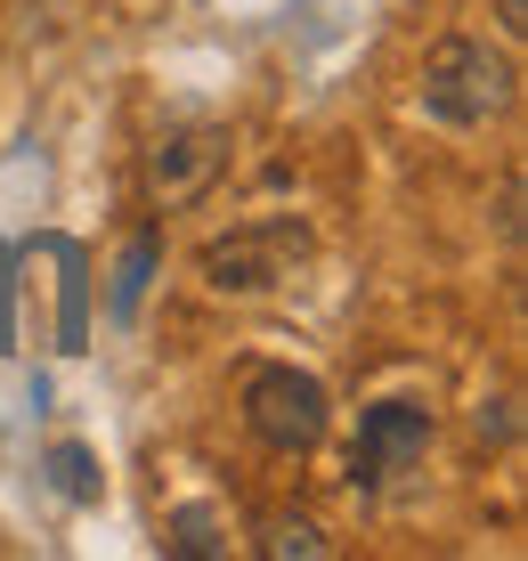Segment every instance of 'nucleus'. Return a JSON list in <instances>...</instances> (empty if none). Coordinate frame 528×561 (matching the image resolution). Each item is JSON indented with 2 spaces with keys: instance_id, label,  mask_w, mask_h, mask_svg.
I'll list each match as a JSON object with an SVG mask.
<instances>
[{
  "instance_id": "11",
  "label": "nucleus",
  "mask_w": 528,
  "mask_h": 561,
  "mask_svg": "<svg viewBox=\"0 0 528 561\" xmlns=\"http://www.w3.org/2000/svg\"><path fill=\"white\" fill-rule=\"evenodd\" d=\"M496 25L520 42V33H528V0H496Z\"/></svg>"
},
{
  "instance_id": "8",
  "label": "nucleus",
  "mask_w": 528,
  "mask_h": 561,
  "mask_svg": "<svg viewBox=\"0 0 528 561\" xmlns=\"http://www.w3.org/2000/svg\"><path fill=\"white\" fill-rule=\"evenodd\" d=\"M261 553L268 561H325L334 537H325L309 513H277V520H261Z\"/></svg>"
},
{
  "instance_id": "12",
  "label": "nucleus",
  "mask_w": 528,
  "mask_h": 561,
  "mask_svg": "<svg viewBox=\"0 0 528 561\" xmlns=\"http://www.w3.org/2000/svg\"><path fill=\"white\" fill-rule=\"evenodd\" d=\"M0 253H9V244H0Z\"/></svg>"
},
{
  "instance_id": "6",
  "label": "nucleus",
  "mask_w": 528,
  "mask_h": 561,
  "mask_svg": "<svg viewBox=\"0 0 528 561\" xmlns=\"http://www.w3.org/2000/svg\"><path fill=\"white\" fill-rule=\"evenodd\" d=\"M220 171H228V130L195 123V130H163V139L147 147L139 187H147L154 211H187V204H204L211 187H220Z\"/></svg>"
},
{
  "instance_id": "2",
  "label": "nucleus",
  "mask_w": 528,
  "mask_h": 561,
  "mask_svg": "<svg viewBox=\"0 0 528 561\" xmlns=\"http://www.w3.org/2000/svg\"><path fill=\"white\" fill-rule=\"evenodd\" d=\"M520 99V66L504 49H487L480 33H447V42L423 57V114L447 130H487L504 123Z\"/></svg>"
},
{
  "instance_id": "10",
  "label": "nucleus",
  "mask_w": 528,
  "mask_h": 561,
  "mask_svg": "<svg viewBox=\"0 0 528 561\" xmlns=\"http://www.w3.org/2000/svg\"><path fill=\"white\" fill-rule=\"evenodd\" d=\"M171 553H180V561H204V553H228V537H220V520H211L204 505H187L180 520H171Z\"/></svg>"
},
{
  "instance_id": "1",
  "label": "nucleus",
  "mask_w": 528,
  "mask_h": 561,
  "mask_svg": "<svg viewBox=\"0 0 528 561\" xmlns=\"http://www.w3.org/2000/svg\"><path fill=\"white\" fill-rule=\"evenodd\" d=\"M90 351V253L73 237H33L25 253H0V351Z\"/></svg>"
},
{
  "instance_id": "7",
  "label": "nucleus",
  "mask_w": 528,
  "mask_h": 561,
  "mask_svg": "<svg viewBox=\"0 0 528 561\" xmlns=\"http://www.w3.org/2000/svg\"><path fill=\"white\" fill-rule=\"evenodd\" d=\"M154 261H163V237H154V228H139V237H130V253H123V268H114V294H106V309H114L123 325L139 318V294H147Z\"/></svg>"
},
{
  "instance_id": "5",
  "label": "nucleus",
  "mask_w": 528,
  "mask_h": 561,
  "mask_svg": "<svg viewBox=\"0 0 528 561\" xmlns=\"http://www.w3.org/2000/svg\"><path fill=\"white\" fill-rule=\"evenodd\" d=\"M301 253H309V237L292 220H244L204 244V285L211 294H268L277 277H292Z\"/></svg>"
},
{
  "instance_id": "4",
  "label": "nucleus",
  "mask_w": 528,
  "mask_h": 561,
  "mask_svg": "<svg viewBox=\"0 0 528 561\" xmlns=\"http://www.w3.org/2000/svg\"><path fill=\"white\" fill-rule=\"evenodd\" d=\"M432 456V408L415 399H382V408L358 415V448H349V489L358 496H390L423 472Z\"/></svg>"
},
{
  "instance_id": "9",
  "label": "nucleus",
  "mask_w": 528,
  "mask_h": 561,
  "mask_svg": "<svg viewBox=\"0 0 528 561\" xmlns=\"http://www.w3.org/2000/svg\"><path fill=\"white\" fill-rule=\"evenodd\" d=\"M49 480H57L66 505H97V489H106V480H97V456L82 448V439H57L49 448Z\"/></svg>"
},
{
  "instance_id": "3",
  "label": "nucleus",
  "mask_w": 528,
  "mask_h": 561,
  "mask_svg": "<svg viewBox=\"0 0 528 561\" xmlns=\"http://www.w3.org/2000/svg\"><path fill=\"white\" fill-rule=\"evenodd\" d=\"M325 423H334V408H325L318 375H301V366H252L244 375V432L268 456H309Z\"/></svg>"
}]
</instances>
